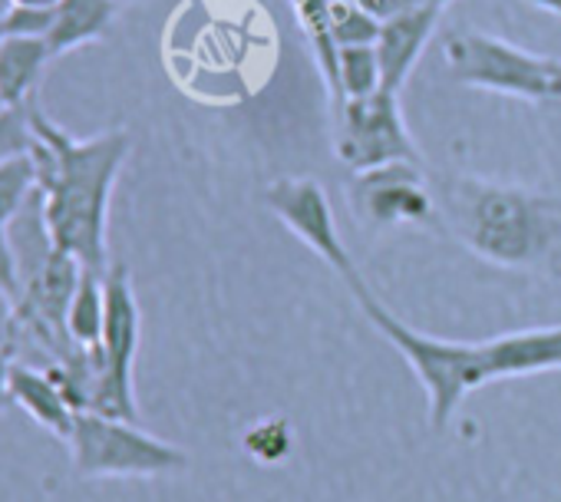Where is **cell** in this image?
Segmentation results:
<instances>
[{
    "mask_svg": "<svg viewBox=\"0 0 561 502\" xmlns=\"http://www.w3.org/2000/svg\"><path fill=\"white\" fill-rule=\"evenodd\" d=\"M347 288H351L357 308L364 311V318L374 324V331H380L393 344V351H400V357L410 364V370L423 384L426 400H430L433 430H443L472 390L492 384L482 344H459V341H439V338L420 334L416 328L403 324L370 292L364 275L347 282Z\"/></svg>",
    "mask_w": 561,
    "mask_h": 502,
    "instance_id": "3957f363",
    "label": "cell"
},
{
    "mask_svg": "<svg viewBox=\"0 0 561 502\" xmlns=\"http://www.w3.org/2000/svg\"><path fill=\"white\" fill-rule=\"evenodd\" d=\"M334 156L351 172H364L390 162L420 166V149L403 123L400 96L390 90H377L370 96L344 100L337 106Z\"/></svg>",
    "mask_w": 561,
    "mask_h": 502,
    "instance_id": "8992f818",
    "label": "cell"
},
{
    "mask_svg": "<svg viewBox=\"0 0 561 502\" xmlns=\"http://www.w3.org/2000/svg\"><path fill=\"white\" fill-rule=\"evenodd\" d=\"M50 60L54 54L41 37H0V100L8 106L37 100V87Z\"/></svg>",
    "mask_w": 561,
    "mask_h": 502,
    "instance_id": "5bb4252c",
    "label": "cell"
},
{
    "mask_svg": "<svg viewBox=\"0 0 561 502\" xmlns=\"http://www.w3.org/2000/svg\"><path fill=\"white\" fill-rule=\"evenodd\" d=\"M528 4L545 8V11H551V14H558V18H561V0H528Z\"/></svg>",
    "mask_w": 561,
    "mask_h": 502,
    "instance_id": "44dd1931",
    "label": "cell"
},
{
    "mask_svg": "<svg viewBox=\"0 0 561 502\" xmlns=\"http://www.w3.org/2000/svg\"><path fill=\"white\" fill-rule=\"evenodd\" d=\"M433 195L439 221L476 259L512 272L561 275V198L472 175H443Z\"/></svg>",
    "mask_w": 561,
    "mask_h": 502,
    "instance_id": "7a4b0ae2",
    "label": "cell"
},
{
    "mask_svg": "<svg viewBox=\"0 0 561 502\" xmlns=\"http://www.w3.org/2000/svg\"><path fill=\"white\" fill-rule=\"evenodd\" d=\"M264 205L271 208V215L280 225H285L288 231H295L311 251H318V255L341 275L344 285L360 275V269L354 265L351 251L337 231V215H334L331 198H328L321 182H314V179H277L267 185Z\"/></svg>",
    "mask_w": 561,
    "mask_h": 502,
    "instance_id": "ba28073f",
    "label": "cell"
},
{
    "mask_svg": "<svg viewBox=\"0 0 561 502\" xmlns=\"http://www.w3.org/2000/svg\"><path fill=\"white\" fill-rule=\"evenodd\" d=\"M443 18V8H410L380 24L377 34V57H380V73H383V90L400 93L403 83L410 80L420 54L426 50L436 24Z\"/></svg>",
    "mask_w": 561,
    "mask_h": 502,
    "instance_id": "9c48e42d",
    "label": "cell"
},
{
    "mask_svg": "<svg viewBox=\"0 0 561 502\" xmlns=\"http://www.w3.org/2000/svg\"><path fill=\"white\" fill-rule=\"evenodd\" d=\"M11 338H8V331H0V344H8Z\"/></svg>",
    "mask_w": 561,
    "mask_h": 502,
    "instance_id": "603a6c76",
    "label": "cell"
},
{
    "mask_svg": "<svg viewBox=\"0 0 561 502\" xmlns=\"http://www.w3.org/2000/svg\"><path fill=\"white\" fill-rule=\"evenodd\" d=\"M383 90V73H380V57L374 44H351L341 47L337 54V93L334 103L341 106L344 100L370 96Z\"/></svg>",
    "mask_w": 561,
    "mask_h": 502,
    "instance_id": "2e32d148",
    "label": "cell"
},
{
    "mask_svg": "<svg viewBox=\"0 0 561 502\" xmlns=\"http://www.w3.org/2000/svg\"><path fill=\"white\" fill-rule=\"evenodd\" d=\"M34 136L37 142L31 159L37 166V192L44 198V218L54 244L83 269L106 275L110 198L133 149L129 133L106 129L90 139H77L37 103Z\"/></svg>",
    "mask_w": 561,
    "mask_h": 502,
    "instance_id": "6da1fadb",
    "label": "cell"
},
{
    "mask_svg": "<svg viewBox=\"0 0 561 502\" xmlns=\"http://www.w3.org/2000/svg\"><path fill=\"white\" fill-rule=\"evenodd\" d=\"M8 4L18 11H47V8L60 4V0H8Z\"/></svg>",
    "mask_w": 561,
    "mask_h": 502,
    "instance_id": "ffe728a7",
    "label": "cell"
},
{
    "mask_svg": "<svg viewBox=\"0 0 561 502\" xmlns=\"http://www.w3.org/2000/svg\"><path fill=\"white\" fill-rule=\"evenodd\" d=\"M443 60L462 87L528 103H561V60L522 50L502 37L459 31L443 44Z\"/></svg>",
    "mask_w": 561,
    "mask_h": 502,
    "instance_id": "5b68a950",
    "label": "cell"
},
{
    "mask_svg": "<svg viewBox=\"0 0 561 502\" xmlns=\"http://www.w3.org/2000/svg\"><path fill=\"white\" fill-rule=\"evenodd\" d=\"M244 449L251 459L264 466H277L295 449V430L285 420H261L244 433Z\"/></svg>",
    "mask_w": 561,
    "mask_h": 502,
    "instance_id": "e0dca14e",
    "label": "cell"
},
{
    "mask_svg": "<svg viewBox=\"0 0 561 502\" xmlns=\"http://www.w3.org/2000/svg\"><path fill=\"white\" fill-rule=\"evenodd\" d=\"M11 397H14V407H21L50 436H57L64 443L70 440L77 410L67 400V393L57 387V380L47 374V367L41 370V367L24 364V361L14 357V364H11Z\"/></svg>",
    "mask_w": 561,
    "mask_h": 502,
    "instance_id": "7c38bea8",
    "label": "cell"
},
{
    "mask_svg": "<svg viewBox=\"0 0 561 502\" xmlns=\"http://www.w3.org/2000/svg\"><path fill=\"white\" fill-rule=\"evenodd\" d=\"M380 24L370 11H364L354 0H331V27H334V41L337 47H351V44H377Z\"/></svg>",
    "mask_w": 561,
    "mask_h": 502,
    "instance_id": "ac0fdd59",
    "label": "cell"
},
{
    "mask_svg": "<svg viewBox=\"0 0 561 502\" xmlns=\"http://www.w3.org/2000/svg\"><path fill=\"white\" fill-rule=\"evenodd\" d=\"M116 4L123 8V4H136V0H116Z\"/></svg>",
    "mask_w": 561,
    "mask_h": 502,
    "instance_id": "cb8c5ba5",
    "label": "cell"
},
{
    "mask_svg": "<svg viewBox=\"0 0 561 502\" xmlns=\"http://www.w3.org/2000/svg\"><path fill=\"white\" fill-rule=\"evenodd\" d=\"M70 459L83 479H156L188 469V453L133 420L80 410L70 430Z\"/></svg>",
    "mask_w": 561,
    "mask_h": 502,
    "instance_id": "277c9868",
    "label": "cell"
},
{
    "mask_svg": "<svg viewBox=\"0 0 561 502\" xmlns=\"http://www.w3.org/2000/svg\"><path fill=\"white\" fill-rule=\"evenodd\" d=\"M34 192H37V166L31 156H18L0 166V298L8 305H14L21 295L18 262L11 251V228Z\"/></svg>",
    "mask_w": 561,
    "mask_h": 502,
    "instance_id": "4fadbf2b",
    "label": "cell"
},
{
    "mask_svg": "<svg viewBox=\"0 0 561 502\" xmlns=\"http://www.w3.org/2000/svg\"><path fill=\"white\" fill-rule=\"evenodd\" d=\"M482 354H485V367L492 380L558 370L561 367V328L502 334V338L482 341Z\"/></svg>",
    "mask_w": 561,
    "mask_h": 502,
    "instance_id": "30bf717a",
    "label": "cell"
},
{
    "mask_svg": "<svg viewBox=\"0 0 561 502\" xmlns=\"http://www.w3.org/2000/svg\"><path fill=\"white\" fill-rule=\"evenodd\" d=\"M413 4H416V8H446L449 0H413Z\"/></svg>",
    "mask_w": 561,
    "mask_h": 502,
    "instance_id": "7402d4cb",
    "label": "cell"
},
{
    "mask_svg": "<svg viewBox=\"0 0 561 502\" xmlns=\"http://www.w3.org/2000/svg\"><path fill=\"white\" fill-rule=\"evenodd\" d=\"M4 106H8V103H4V100H0V110H4Z\"/></svg>",
    "mask_w": 561,
    "mask_h": 502,
    "instance_id": "d4e9b609",
    "label": "cell"
},
{
    "mask_svg": "<svg viewBox=\"0 0 561 502\" xmlns=\"http://www.w3.org/2000/svg\"><path fill=\"white\" fill-rule=\"evenodd\" d=\"M11 364H14V347L8 341V344H0V417H4L14 407V397H11Z\"/></svg>",
    "mask_w": 561,
    "mask_h": 502,
    "instance_id": "d6986e66",
    "label": "cell"
},
{
    "mask_svg": "<svg viewBox=\"0 0 561 502\" xmlns=\"http://www.w3.org/2000/svg\"><path fill=\"white\" fill-rule=\"evenodd\" d=\"M103 321H106V292H103V275L83 269L80 285L70 298L67 308V334L77 347L93 351L100 347L103 338Z\"/></svg>",
    "mask_w": 561,
    "mask_h": 502,
    "instance_id": "9a60e30c",
    "label": "cell"
},
{
    "mask_svg": "<svg viewBox=\"0 0 561 502\" xmlns=\"http://www.w3.org/2000/svg\"><path fill=\"white\" fill-rule=\"evenodd\" d=\"M119 4L116 0H60L44 11V37L54 57L96 44L110 34Z\"/></svg>",
    "mask_w": 561,
    "mask_h": 502,
    "instance_id": "8fae6325",
    "label": "cell"
},
{
    "mask_svg": "<svg viewBox=\"0 0 561 502\" xmlns=\"http://www.w3.org/2000/svg\"><path fill=\"white\" fill-rule=\"evenodd\" d=\"M347 202L367 228H400L436 221V195L416 162H390L354 172L347 182Z\"/></svg>",
    "mask_w": 561,
    "mask_h": 502,
    "instance_id": "52a82bcc",
    "label": "cell"
}]
</instances>
